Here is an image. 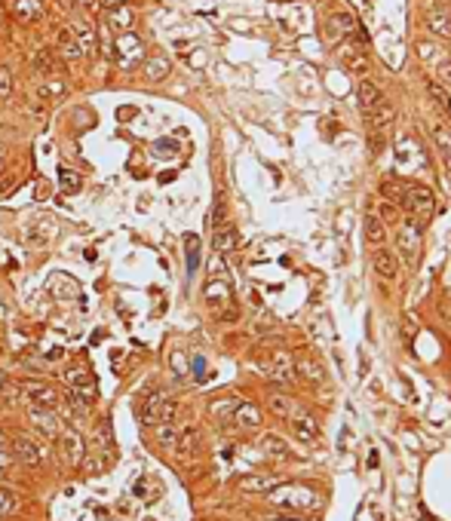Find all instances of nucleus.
Instances as JSON below:
<instances>
[{
	"label": "nucleus",
	"mask_w": 451,
	"mask_h": 521,
	"mask_svg": "<svg viewBox=\"0 0 451 521\" xmlns=\"http://www.w3.org/2000/svg\"><path fill=\"white\" fill-rule=\"evenodd\" d=\"M270 506L276 509H289V512H317L322 497L313 488H304V484H283V488H270L267 491Z\"/></svg>",
	"instance_id": "obj_1"
},
{
	"label": "nucleus",
	"mask_w": 451,
	"mask_h": 521,
	"mask_svg": "<svg viewBox=\"0 0 451 521\" xmlns=\"http://www.w3.org/2000/svg\"><path fill=\"white\" fill-rule=\"evenodd\" d=\"M399 203H403L418 221H430L433 218V212H436V196H433V190L430 188H424V184H405L403 199H399Z\"/></svg>",
	"instance_id": "obj_2"
},
{
	"label": "nucleus",
	"mask_w": 451,
	"mask_h": 521,
	"mask_svg": "<svg viewBox=\"0 0 451 521\" xmlns=\"http://www.w3.org/2000/svg\"><path fill=\"white\" fill-rule=\"evenodd\" d=\"M421 237H424V227H421V221L418 218H405L403 221V227H399V237H396V248H399V255H403V261L405 264H418L421 258Z\"/></svg>",
	"instance_id": "obj_3"
},
{
	"label": "nucleus",
	"mask_w": 451,
	"mask_h": 521,
	"mask_svg": "<svg viewBox=\"0 0 451 521\" xmlns=\"http://www.w3.org/2000/svg\"><path fill=\"white\" fill-rule=\"evenodd\" d=\"M21 396L28 399V408H55L59 405V390L43 381H25L21 383Z\"/></svg>",
	"instance_id": "obj_4"
},
{
	"label": "nucleus",
	"mask_w": 451,
	"mask_h": 521,
	"mask_svg": "<svg viewBox=\"0 0 451 521\" xmlns=\"http://www.w3.org/2000/svg\"><path fill=\"white\" fill-rule=\"evenodd\" d=\"M59 454H62V460L68 463V466H80L83 457H86V441H83V435L77 432V430L59 432Z\"/></svg>",
	"instance_id": "obj_5"
},
{
	"label": "nucleus",
	"mask_w": 451,
	"mask_h": 521,
	"mask_svg": "<svg viewBox=\"0 0 451 521\" xmlns=\"http://www.w3.org/2000/svg\"><path fill=\"white\" fill-rule=\"evenodd\" d=\"M264 374L270 377V381H276V383H292L298 377V371H295V359H292L285 349H276L274 356H270V362L264 365Z\"/></svg>",
	"instance_id": "obj_6"
},
{
	"label": "nucleus",
	"mask_w": 451,
	"mask_h": 521,
	"mask_svg": "<svg viewBox=\"0 0 451 521\" xmlns=\"http://www.w3.org/2000/svg\"><path fill=\"white\" fill-rule=\"evenodd\" d=\"M360 34V22H356L350 12H335L326 25V40L328 44H338L344 37H356Z\"/></svg>",
	"instance_id": "obj_7"
},
{
	"label": "nucleus",
	"mask_w": 451,
	"mask_h": 521,
	"mask_svg": "<svg viewBox=\"0 0 451 521\" xmlns=\"http://www.w3.org/2000/svg\"><path fill=\"white\" fill-rule=\"evenodd\" d=\"M289 426H292V432H295V439L304 441V445H313V441L319 439V423H317V417H313V414H307V411H298V408L292 411Z\"/></svg>",
	"instance_id": "obj_8"
},
{
	"label": "nucleus",
	"mask_w": 451,
	"mask_h": 521,
	"mask_svg": "<svg viewBox=\"0 0 451 521\" xmlns=\"http://www.w3.org/2000/svg\"><path fill=\"white\" fill-rule=\"evenodd\" d=\"M10 451H12V460L25 463V466H40V463H43L40 448L34 445L28 435H12V439H10Z\"/></svg>",
	"instance_id": "obj_9"
},
{
	"label": "nucleus",
	"mask_w": 451,
	"mask_h": 521,
	"mask_svg": "<svg viewBox=\"0 0 451 521\" xmlns=\"http://www.w3.org/2000/svg\"><path fill=\"white\" fill-rule=\"evenodd\" d=\"M424 28L433 34V37L448 40L451 37V16L442 10V6L430 3V6H424Z\"/></svg>",
	"instance_id": "obj_10"
},
{
	"label": "nucleus",
	"mask_w": 451,
	"mask_h": 521,
	"mask_svg": "<svg viewBox=\"0 0 451 521\" xmlns=\"http://www.w3.org/2000/svg\"><path fill=\"white\" fill-rule=\"evenodd\" d=\"M371 270H375L381 280L396 282V276H399L396 252H393V248H375V252H371Z\"/></svg>",
	"instance_id": "obj_11"
},
{
	"label": "nucleus",
	"mask_w": 451,
	"mask_h": 521,
	"mask_svg": "<svg viewBox=\"0 0 451 521\" xmlns=\"http://www.w3.org/2000/svg\"><path fill=\"white\" fill-rule=\"evenodd\" d=\"M55 46H59V55L64 62H80L86 55V49L80 46V40L71 34V28H59V31H55Z\"/></svg>",
	"instance_id": "obj_12"
},
{
	"label": "nucleus",
	"mask_w": 451,
	"mask_h": 521,
	"mask_svg": "<svg viewBox=\"0 0 451 521\" xmlns=\"http://www.w3.org/2000/svg\"><path fill=\"white\" fill-rule=\"evenodd\" d=\"M166 402H169V392H166V390L150 392V396L145 399V405H141V423H148V426H157V423H160Z\"/></svg>",
	"instance_id": "obj_13"
},
{
	"label": "nucleus",
	"mask_w": 451,
	"mask_h": 521,
	"mask_svg": "<svg viewBox=\"0 0 451 521\" xmlns=\"http://www.w3.org/2000/svg\"><path fill=\"white\" fill-rule=\"evenodd\" d=\"M175 457L178 460H191V457H197V451H200V430L197 426H184L182 432H178V439H175Z\"/></svg>",
	"instance_id": "obj_14"
},
{
	"label": "nucleus",
	"mask_w": 451,
	"mask_h": 521,
	"mask_svg": "<svg viewBox=\"0 0 451 521\" xmlns=\"http://www.w3.org/2000/svg\"><path fill=\"white\" fill-rule=\"evenodd\" d=\"M117 59H120V65L123 68H132V65H139V59H141V40L135 37L132 31H123V37L117 40Z\"/></svg>",
	"instance_id": "obj_15"
},
{
	"label": "nucleus",
	"mask_w": 451,
	"mask_h": 521,
	"mask_svg": "<svg viewBox=\"0 0 451 521\" xmlns=\"http://www.w3.org/2000/svg\"><path fill=\"white\" fill-rule=\"evenodd\" d=\"M231 420L236 426H242V430H258L261 426V408L255 402H236Z\"/></svg>",
	"instance_id": "obj_16"
},
{
	"label": "nucleus",
	"mask_w": 451,
	"mask_h": 521,
	"mask_svg": "<svg viewBox=\"0 0 451 521\" xmlns=\"http://www.w3.org/2000/svg\"><path fill=\"white\" fill-rule=\"evenodd\" d=\"M341 62L347 65V71H353V74H365V71H369V55L362 53V46L356 44V40L341 46Z\"/></svg>",
	"instance_id": "obj_17"
},
{
	"label": "nucleus",
	"mask_w": 451,
	"mask_h": 521,
	"mask_svg": "<svg viewBox=\"0 0 451 521\" xmlns=\"http://www.w3.org/2000/svg\"><path fill=\"white\" fill-rule=\"evenodd\" d=\"M53 233H55V221H53V218H43V221H34V224H28L21 237H25L28 246H46Z\"/></svg>",
	"instance_id": "obj_18"
},
{
	"label": "nucleus",
	"mask_w": 451,
	"mask_h": 521,
	"mask_svg": "<svg viewBox=\"0 0 451 521\" xmlns=\"http://www.w3.org/2000/svg\"><path fill=\"white\" fill-rule=\"evenodd\" d=\"M258 448H261L267 457H274V460H292V448L289 441H283L279 435L274 432H264L261 439H258Z\"/></svg>",
	"instance_id": "obj_19"
},
{
	"label": "nucleus",
	"mask_w": 451,
	"mask_h": 521,
	"mask_svg": "<svg viewBox=\"0 0 451 521\" xmlns=\"http://www.w3.org/2000/svg\"><path fill=\"white\" fill-rule=\"evenodd\" d=\"M64 381H68V387L74 392H83V396L96 399V381H92V374L86 368H71L64 371Z\"/></svg>",
	"instance_id": "obj_20"
},
{
	"label": "nucleus",
	"mask_w": 451,
	"mask_h": 521,
	"mask_svg": "<svg viewBox=\"0 0 451 521\" xmlns=\"http://www.w3.org/2000/svg\"><path fill=\"white\" fill-rule=\"evenodd\" d=\"M356 98H360V108H362V113H365V111L378 108V104L384 102V92H381V86H378V83L360 80V86H356Z\"/></svg>",
	"instance_id": "obj_21"
},
{
	"label": "nucleus",
	"mask_w": 451,
	"mask_h": 521,
	"mask_svg": "<svg viewBox=\"0 0 451 521\" xmlns=\"http://www.w3.org/2000/svg\"><path fill=\"white\" fill-rule=\"evenodd\" d=\"M31 423L37 426L43 435H59V417H55V408H31Z\"/></svg>",
	"instance_id": "obj_22"
},
{
	"label": "nucleus",
	"mask_w": 451,
	"mask_h": 521,
	"mask_svg": "<svg viewBox=\"0 0 451 521\" xmlns=\"http://www.w3.org/2000/svg\"><path fill=\"white\" fill-rule=\"evenodd\" d=\"M236 242H240V233H236L233 224L215 227V252H218V255H231L233 248H236Z\"/></svg>",
	"instance_id": "obj_23"
},
{
	"label": "nucleus",
	"mask_w": 451,
	"mask_h": 521,
	"mask_svg": "<svg viewBox=\"0 0 451 521\" xmlns=\"http://www.w3.org/2000/svg\"><path fill=\"white\" fill-rule=\"evenodd\" d=\"M34 71H37L40 77H53L55 71H59V53L49 46H43L34 53Z\"/></svg>",
	"instance_id": "obj_24"
},
{
	"label": "nucleus",
	"mask_w": 451,
	"mask_h": 521,
	"mask_svg": "<svg viewBox=\"0 0 451 521\" xmlns=\"http://www.w3.org/2000/svg\"><path fill=\"white\" fill-rule=\"evenodd\" d=\"M362 233H365V239L371 242V246H384V239H387V224L381 218H378V212H369L362 221Z\"/></svg>",
	"instance_id": "obj_25"
},
{
	"label": "nucleus",
	"mask_w": 451,
	"mask_h": 521,
	"mask_svg": "<svg viewBox=\"0 0 451 521\" xmlns=\"http://www.w3.org/2000/svg\"><path fill=\"white\" fill-rule=\"evenodd\" d=\"M169 71H172V65H169L166 55H148V59H145V77H148L150 83L166 80Z\"/></svg>",
	"instance_id": "obj_26"
},
{
	"label": "nucleus",
	"mask_w": 451,
	"mask_h": 521,
	"mask_svg": "<svg viewBox=\"0 0 451 521\" xmlns=\"http://www.w3.org/2000/svg\"><path fill=\"white\" fill-rule=\"evenodd\" d=\"M267 408H270V414H274V417L289 420V417H292V411H295L298 405L292 402V399L285 396V392H270V396H267Z\"/></svg>",
	"instance_id": "obj_27"
},
{
	"label": "nucleus",
	"mask_w": 451,
	"mask_h": 521,
	"mask_svg": "<svg viewBox=\"0 0 451 521\" xmlns=\"http://www.w3.org/2000/svg\"><path fill=\"white\" fill-rule=\"evenodd\" d=\"M206 301H209L212 307H227L231 304V285L221 282V280H212L209 285H206Z\"/></svg>",
	"instance_id": "obj_28"
},
{
	"label": "nucleus",
	"mask_w": 451,
	"mask_h": 521,
	"mask_svg": "<svg viewBox=\"0 0 451 521\" xmlns=\"http://www.w3.org/2000/svg\"><path fill=\"white\" fill-rule=\"evenodd\" d=\"M418 59L424 62V65H436L439 68L442 62H445V55H442V49L436 44H430V40H421L418 44Z\"/></svg>",
	"instance_id": "obj_29"
},
{
	"label": "nucleus",
	"mask_w": 451,
	"mask_h": 521,
	"mask_svg": "<svg viewBox=\"0 0 451 521\" xmlns=\"http://www.w3.org/2000/svg\"><path fill=\"white\" fill-rule=\"evenodd\" d=\"M295 371L301 377H307V381H313V383H322V365L319 362H313V359H298V365H295Z\"/></svg>",
	"instance_id": "obj_30"
},
{
	"label": "nucleus",
	"mask_w": 451,
	"mask_h": 521,
	"mask_svg": "<svg viewBox=\"0 0 451 521\" xmlns=\"http://www.w3.org/2000/svg\"><path fill=\"white\" fill-rule=\"evenodd\" d=\"M433 141H436V151H439V156L445 160V166L451 169V135L442 129V126H436V129H433Z\"/></svg>",
	"instance_id": "obj_31"
},
{
	"label": "nucleus",
	"mask_w": 451,
	"mask_h": 521,
	"mask_svg": "<svg viewBox=\"0 0 451 521\" xmlns=\"http://www.w3.org/2000/svg\"><path fill=\"white\" fill-rule=\"evenodd\" d=\"M19 497L12 494V491H6V488H0V518H10V515H16L19 512Z\"/></svg>",
	"instance_id": "obj_32"
},
{
	"label": "nucleus",
	"mask_w": 451,
	"mask_h": 521,
	"mask_svg": "<svg viewBox=\"0 0 451 521\" xmlns=\"http://www.w3.org/2000/svg\"><path fill=\"white\" fill-rule=\"evenodd\" d=\"M427 92H430V98H433L442 111L451 113V102H448V95H445V86H442L439 80H427Z\"/></svg>",
	"instance_id": "obj_33"
},
{
	"label": "nucleus",
	"mask_w": 451,
	"mask_h": 521,
	"mask_svg": "<svg viewBox=\"0 0 451 521\" xmlns=\"http://www.w3.org/2000/svg\"><path fill=\"white\" fill-rule=\"evenodd\" d=\"M71 34H74L77 40H80V46H83V49H89L92 44H96V34H92V28L86 25V22H74V25H71Z\"/></svg>",
	"instance_id": "obj_34"
},
{
	"label": "nucleus",
	"mask_w": 451,
	"mask_h": 521,
	"mask_svg": "<svg viewBox=\"0 0 451 521\" xmlns=\"http://www.w3.org/2000/svg\"><path fill=\"white\" fill-rule=\"evenodd\" d=\"M64 92H68V86H64L62 80H46V83H40L37 95L46 102V98H59V95H64Z\"/></svg>",
	"instance_id": "obj_35"
},
{
	"label": "nucleus",
	"mask_w": 451,
	"mask_h": 521,
	"mask_svg": "<svg viewBox=\"0 0 451 521\" xmlns=\"http://www.w3.org/2000/svg\"><path fill=\"white\" fill-rule=\"evenodd\" d=\"M160 430H157V445L160 448H175V439H178V432H175V426L172 423H157Z\"/></svg>",
	"instance_id": "obj_36"
},
{
	"label": "nucleus",
	"mask_w": 451,
	"mask_h": 521,
	"mask_svg": "<svg viewBox=\"0 0 451 521\" xmlns=\"http://www.w3.org/2000/svg\"><path fill=\"white\" fill-rule=\"evenodd\" d=\"M111 25L120 28V31L129 28V25H132V10H129V6H114V10H111Z\"/></svg>",
	"instance_id": "obj_37"
},
{
	"label": "nucleus",
	"mask_w": 451,
	"mask_h": 521,
	"mask_svg": "<svg viewBox=\"0 0 451 521\" xmlns=\"http://www.w3.org/2000/svg\"><path fill=\"white\" fill-rule=\"evenodd\" d=\"M16 12H19V19H28V22H31V19H40V3H34V0H19L16 3Z\"/></svg>",
	"instance_id": "obj_38"
},
{
	"label": "nucleus",
	"mask_w": 451,
	"mask_h": 521,
	"mask_svg": "<svg viewBox=\"0 0 451 521\" xmlns=\"http://www.w3.org/2000/svg\"><path fill=\"white\" fill-rule=\"evenodd\" d=\"M378 218H381L384 224H396L399 221V205L393 203V199H384L381 209H378Z\"/></svg>",
	"instance_id": "obj_39"
},
{
	"label": "nucleus",
	"mask_w": 451,
	"mask_h": 521,
	"mask_svg": "<svg viewBox=\"0 0 451 521\" xmlns=\"http://www.w3.org/2000/svg\"><path fill=\"white\" fill-rule=\"evenodd\" d=\"M403 190H405V184L396 181V178H390V181L381 184V194H384L387 199H393V203H399V199H403Z\"/></svg>",
	"instance_id": "obj_40"
},
{
	"label": "nucleus",
	"mask_w": 451,
	"mask_h": 521,
	"mask_svg": "<svg viewBox=\"0 0 451 521\" xmlns=\"http://www.w3.org/2000/svg\"><path fill=\"white\" fill-rule=\"evenodd\" d=\"M12 463V451H10V439L0 432V475L6 473V466Z\"/></svg>",
	"instance_id": "obj_41"
},
{
	"label": "nucleus",
	"mask_w": 451,
	"mask_h": 521,
	"mask_svg": "<svg viewBox=\"0 0 451 521\" xmlns=\"http://www.w3.org/2000/svg\"><path fill=\"white\" fill-rule=\"evenodd\" d=\"M233 405H236V399H221V402H212V414H215V417H231Z\"/></svg>",
	"instance_id": "obj_42"
},
{
	"label": "nucleus",
	"mask_w": 451,
	"mask_h": 521,
	"mask_svg": "<svg viewBox=\"0 0 451 521\" xmlns=\"http://www.w3.org/2000/svg\"><path fill=\"white\" fill-rule=\"evenodd\" d=\"M197 264H200V242H197V237H188V270L191 273L197 270Z\"/></svg>",
	"instance_id": "obj_43"
},
{
	"label": "nucleus",
	"mask_w": 451,
	"mask_h": 521,
	"mask_svg": "<svg viewBox=\"0 0 451 521\" xmlns=\"http://www.w3.org/2000/svg\"><path fill=\"white\" fill-rule=\"evenodd\" d=\"M10 95H12V74L6 68H0V102H6Z\"/></svg>",
	"instance_id": "obj_44"
},
{
	"label": "nucleus",
	"mask_w": 451,
	"mask_h": 521,
	"mask_svg": "<svg viewBox=\"0 0 451 521\" xmlns=\"http://www.w3.org/2000/svg\"><path fill=\"white\" fill-rule=\"evenodd\" d=\"M436 80H439L442 86L451 89V62H442V65L436 68Z\"/></svg>",
	"instance_id": "obj_45"
},
{
	"label": "nucleus",
	"mask_w": 451,
	"mask_h": 521,
	"mask_svg": "<svg viewBox=\"0 0 451 521\" xmlns=\"http://www.w3.org/2000/svg\"><path fill=\"white\" fill-rule=\"evenodd\" d=\"M62 184H64V190H77L80 188V178H77V172H71V169H62Z\"/></svg>",
	"instance_id": "obj_46"
},
{
	"label": "nucleus",
	"mask_w": 451,
	"mask_h": 521,
	"mask_svg": "<svg viewBox=\"0 0 451 521\" xmlns=\"http://www.w3.org/2000/svg\"><path fill=\"white\" fill-rule=\"evenodd\" d=\"M242 491H270V482H264V478H246Z\"/></svg>",
	"instance_id": "obj_47"
},
{
	"label": "nucleus",
	"mask_w": 451,
	"mask_h": 521,
	"mask_svg": "<svg viewBox=\"0 0 451 521\" xmlns=\"http://www.w3.org/2000/svg\"><path fill=\"white\" fill-rule=\"evenodd\" d=\"M16 184H19V181H16V178H6V181H3V184H0V199H6V196H10V194H12V190H16Z\"/></svg>",
	"instance_id": "obj_48"
},
{
	"label": "nucleus",
	"mask_w": 451,
	"mask_h": 521,
	"mask_svg": "<svg viewBox=\"0 0 451 521\" xmlns=\"http://www.w3.org/2000/svg\"><path fill=\"white\" fill-rule=\"evenodd\" d=\"M28 113H31V117H43V113H46V102H43V98L40 102H31L28 104Z\"/></svg>",
	"instance_id": "obj_49"
},
{
	"label": "nucleus",
	"mask_w": 451,
	"mask_h": 521,
	"mask_svg": "<svg viewBox=\"0 0 451 521\" xmlns=\"http://www.w3.org/2000/svg\"><path fill=\"white\" fill-rule=\"evenodd\" d=\"M172 365H175L178 374H184V371H188V368H184V356H182V353H175V356H172Z\"/></svg>",
	"instance_id": "obj_50"
},
{
	"label": "nucleus",
	"mask_w": 451,
	"mask_h": 521,
	"mask_svg": "<svg viewBox=\"0 0 451 521\" xmlns=\"http://www.w3.org/2000/svg\"><path fill=\"white\" fill-rule=\"evenodd\" d=\"M261 521H304V518H295V515H270V518H261Z\"/></svg>",
	"instance_id": "obj_51"
},
{
	"label": "nucleus",
	"mask_w": 451,
	"mask_h": 521,
	"mask_svg": "<svg viewBox=\"0 0 451 521\" xmlns=\"http://www.w3.org/2000/svg\"><path fill=\"white\" fill-rule=\"evenodd\" d=\"M123 3H126V0H102L105 10H114V6H123Z\"/></svg>",
	"instance_id": "obj_52"
},
{
	"label": "nucleus",
	"mask_w": 451,
	"mask_h": 521,
	"mask_svg": "<svg viewBox=\"0 0 451 521\" xmlns=\"http://www.w3.org/2000/svg\"><path fill=\"white\" fill-rule=\"evenodd\" d=\"M80 3H86L89 10H98V6H102V0H80Z\"/></svg>",
	"instance_id": "obj_53"
},
{
	"label": "nucleus",
	"mask_w": 451,
	"mask_h": 521,
	"mask_svg": "<svg viewBox=\"0 0 451 521\" xmlns=\"http://www.w3.org/2000/svg\"><path fill=\"white\" fill-rule=\"evenodd\" d=\"M59 3L64 6V10H71V6H74V3H77V0H59Z\"/></svg>",
	"instance_id": "obj_54"
},
{
	"label": "nucleus",
	"mask_w": 451,
	"mask_h": 521,
	"mask_svg": "<svg viewBox=\"0 0 451 521\" xmlns=\"http://www.w3.org/2000/svg\"><path fill=\"white\" fill-rule=\"evenodd\" d=\"M6 313H10V310H6V304L0 301V319H6Z\"/></svg>",
	"instance_id": "obj_55"
},
{
	"label": "nucleus",
	"mask_w": 451,
	"mask_h": 521,
	"mask_svg": "<svg viewBox=\"0 0 451 521\" xmlns=\"http://www.w3.org/2000/svg\"><path fill=\"white\" fill-rule=\"evenodd\" d=\"M0 169H3V154H0Z\"/></svg>",
	"instance_id": "obj_56"
},
{
	"label": "nucleus",
	"mask_w": 451,
	"mask_h": 521,
	"mask_svg": "<svg viewBox=\"0 0 451 521\" xmlns=\"http://www.w3.org/2000/svg\"><path fill=\"white\" fill-rule=\"evenodd\" d=\"M448 298H451V291H448Z\"/></svg>",
	"instance_id": "obj_57"
}]
</instances>
